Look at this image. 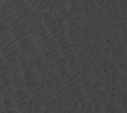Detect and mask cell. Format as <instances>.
<instances>
[{"mask_svg": "<svg viewBox=\"0 0 127 113\" xmlns=\"http://www.w3.org/2000/svg\"><path fill=\"white\" fill-rule=\"evenodd\" d=\"M103 55L107 59H108V57H112V50H111L108 47H105V48H104Z\"/></svg>", "mask_w": 127, "mask_h": 113, "instance_id": "6da1fadb", "label": "cell"}, {"mask_svg": "<svg viewBox=\"0 0 127 113\" xmlns=\"http://www.w3.org/2000/svg\"><path fill=\"white\" fill-rule=\"evenodd\" d=\"M119 27L122 28V30H127V23L124 22V21L119 23Z\"/></svg>", "mask_w": 127, "mask_h": 113, "instance_id": "7a4b0ae2", "label": "cell"}, {"mask_svg": "<svg viewBox=\"0 0 127 113\" xmlns=\"http://www.w3.org/2000/svg\"><path fill=\"white\" fill-rule=\"evenodd\" d=\"M107 3H110L111 4H115V3H118L119 1L118 0H106Z\"/></svg>", "mask_w": 127, "mask_h": 113, "instance_id": "3957f363", "label": "cell"}, {"mask_svg": "<svg viewBox=\"0 0 127 113\" xmlns=\"http://www.w3.org/2000/svg\"><path fill=\"white\" fill-rule=\"evenodd\" d=\"M126 92H127V90H126Z\"/></svg>", "mask_w": 127, "mask_h": 113, "instance_id": "277c9868", "label": "cell"}]
</instances>
